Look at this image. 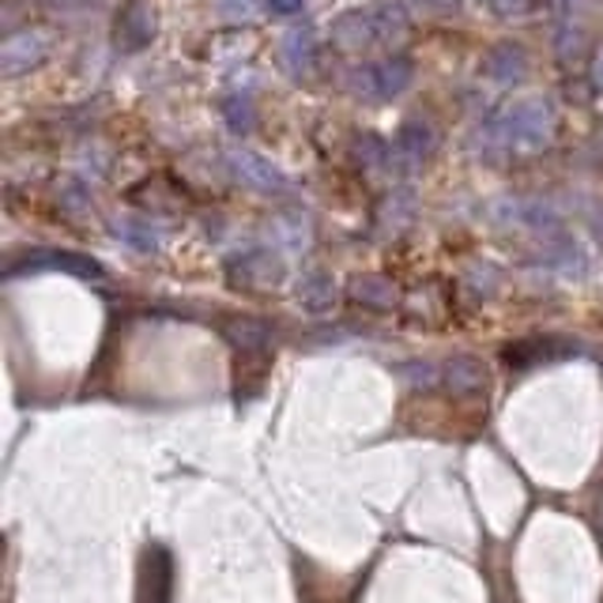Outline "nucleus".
I'll use <instances>...</instances> for the list:
<instances>
[{"label": "nucleus", "mask_w": 603, "mask_h": 603, "mask_svg": "<svg viewBox=\"0 0 603 603\" xmlns=\"http://www.w3.org/2000/svg\"><path fill=\"white\" fill-rule=\"evenodd\" d=\"M279 68L295 79H309L321 68V34L314 26H295L279 39Z\"/></svg>", "instance_id": "5"}, {"label": "nucleus", "mask_w": 603, "mask_h": 603, "mask_svg": "<svg viewBox=\"0 0 603 603\" xmlns=\"http://www.w3.org/2000/svg\"><path fill=\"white\" fill-rule=\"evenodd\" d=\"M486 8H491L498 20H520V15H528L531 8H536V0H483Z\"/></svg>", "instance_id": "11"}, {"label": "nucleus", "mask_w": 603, "mask_h": 603, "mask_svg": "<svg viewBox=\"0 0 603 603\" xmlns=\"http://www.w3.org/2000/svg\"><path fill=\"white\" fill-rule=\"evenodd\" d=\"M302 4H306V0H264V8H268L272 15H298Z\"/></svg>", "instance_id": "12"}, {"label": "nucleus", "mask_w": 603, "mask_h": 603, "mask_svg": "<svg viewBox=\"0 0 603 603\" xmlns=\"http://www.w3.org/2000/svg\"><path fill=\"white\" fill-rule=\"evenodd\" d=\"M592 73H596V87H600V91H603V53H600V57H596V65H592Z\"/></svg>", "instance_id": "14"}, {"label": "nucleus", "mask_w": 603, "mask_h": 603, "mask_svg": "<svg viewBox=\"0 0 603 603\" xmlns=\"http://www.w3.org/2000/svg\"><path fill=\"white\" fill-rule=\"evenodd\" d=\"M415 79V61L404 57V53H393L385 61H370V65H359L351 73V87L362 99H396L412 87Z\"/></svg>", "instance_id": "3"}, {"label": "nucleus", "mask_w": 603, "mask_h": 603, "mask_svg": "<svg viewBox=\"0 0 603 603\" xmlns=\"http://www.w3.org/2000/svg\"><path fill=\"white\" fill-rule=\"evenodd\" d=\"M494 132L502 136L505 147L513 151H539L551 144L555 136V110L544 99H517L505 106L494 121Z\"/></svg>", "instance_id": "2"}, {"label": "nucleus", "mask_w": 603, "mask_h": 603, "mask_svg": "<svg viewBox=\"0 0 603 603\" xmlns=\"http://www.w3.org/2000/svg\"><path fill=\"white\" fill-rule=\"evenodd\" d=\"M53 53V34L46 26H20L4 39L0 46V73L8 79L31 73V68H42Z\"/></svg>", "instance_id": "4"}, {"label": "nucleus", "mask_w": 603, "mask_h": 603, "mask_svg": "<svg viewBox=\"0 0 603 603\" xmlns=\"http://www.w3.org/2000/svg\"><path fill=\"white\" fill-rule=\"evenodd\" d=\"M401 147L407 151V155H415V158L430 155V151H434V129L427 125V121L412 118V121H407V125L401 129Z\"/></svg>", "instance_id": "9"}, {"label": "nucleus", "mask_w": 603, "mask_h": 603, "mask_svg": "<svg viewBox=\"0 0 603 603\" xmlns=\"http://www.w3.org/2000/svg\"><path fill=\"white\" fill-rule=\"evenodd\" d=\"M412 31V12L401 0H381V4L351 8L332 20V42L348 53H362L370 46H393Z\"/></svg>", "instance_id": "1"}, {"label": "nucleus", "mask_w": 603, "mask_h": 603, "mask_svg": "<svg viewBox=\"0 0 603 603\" xmlns=\"http://www.w3.org/2000/svg\"><path fill=\"white\" fill-rule=\"evenodd\" d=\"M423 4V12H430V15H452V12H460V0H419Z\"/></svg>", "instance_id": "13"}, {"label": "nucleus", "mask_w": 603, "mask_h": 603, "mask_svg": "<svg viewBox=\"0 0 603 603\" xmlns=\"http://www.w3.org/2000/svg\"><path fill=\"white\" fill-rule=\"evenodd\" d=\"M151 39H155V12L147 0H129L118 15V50L140 53L151 46Z\"/></svg>", "instance_id": "7"}, {"label": "nucleus", "mask_w": 603, "mask_h": 603, "mask_svg": "<svg viewBox=\"0 0 603 603\" xmlns=\"http://www.w3.org/2000/svg\"><path fill=\"white\" fill-rule=\"evenodd\" d=\"M528 68H531L528 50L517 46V42H498V46H491L483 57V76L494 79V84H502V87L525 84Z\"/></svg>", "instance_id": "6"}, {"label": "nucleus", "mask_w": 603, "mask_h": 603, "mask_svg": "<svg viewBox=\"0 0 603 603\" xmlns=\"http://www.w3.org/2000/svg\"><path fill=\"white\" fill-rule=\"evenodd\" d=\"M234 166H238V174H242L245 182H253V185H256V189H268V193H279V189H283L279 171H272V166L264 163V158L250 155V151L234 155Z\"/></svg>", "instance_id": "8"}, {"label": "nucleus", "mask_w": 603, "mask_h": 603, "mask_svg": "<svg viewBox=\"0 0 603 603\" xmlns=\"http://www.w3.org/2000/svg\"><path fill=\"white\" fill-rule=\"evenodd\" d=\"M219 110L227 113V121H230L234 129H253L256 110H253V99H250V95H242V91L227 95V99L219 102Z\"/></svg>", "instance_id": "10"}]
</instances>
